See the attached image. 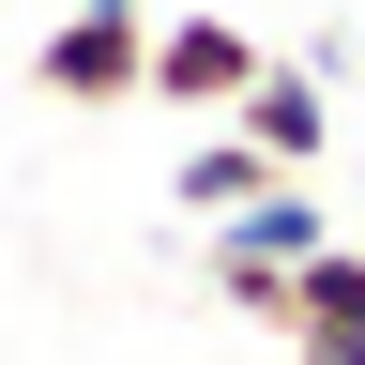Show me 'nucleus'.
Masks as SVG:
<instances>
[{"instance_id":"obj_1","label":"nucleus","mask_w":365,"mask_h":365,"mask_svg":"<svg viewBox=\"0 0 365 365\" xmlns=\"http://www.w3.org/2000/svg\"><path fill=\"white\" fill-rule=\"evenodd\" d=\"M319 244H335V213H319V198H304V168H289L274 198H244V213L213 228V289L244 304V319H289V274H304Z\"/></svg>"},{"instance_id":"obj_2","label":"nucleus","mask_w":365,"mask_h":365,"mask_svg":"<svg viewBox=\"0 0 365 365\" xmlns=\"http://www.w3.org/2000/svg\"><path fill=\"white\" fill-rule=\"evenodd\" d=\"M31 76L61 91V107H122V91H153V0H61V31L31 46Z\"/></svg>"},{"instance_id":"obj_3","label":"nucleus","mask_w":365,"mask_h":365,"mask_svg":"<svg viewBox=\"0 0 365 365\" xmlns=\"http://www.w3.org/2000/svg\"><path fill=\"white\" fill-rule=\"evenodd\" d=\"M244 91H259V31H228V16H153V107L228 122Z\"/></svg>"},{"instance_id":"obj_4","label":"nucleus","mask_w":365,"mask_h":365,"mask_svg":"<svg viewBox=\"0 0 365 365\" xmlns=\"http://www.w3.org/2000/svg\"><path fill=\"white\" fill-rule=\"evenodd\" d=\"M274 182H289V168H274V153H259L244 122H213V137H182V168H168V198L198 213V228H228L244 198H274Z\"/></svg>"},{"instance_id":"obj_5","label":"nucleus","mask_w":365,"mask_h":365,"mask_svg":"<svg viewBox=\"0 0 365 365\" xmlns=\"http://www.w3.org/2000/svg\"><path fill=\"white\" fill-rule=\"evenodd\" d=\"M228 122H244L274 168H319V153H335V107H319V76H304V61H259V91H244Z\"/></svg>"},{"instance_id":"obj_6","label":"nucleus","mask_w":365,"mask_h":365,"mask_svg":"<svg viewBox=\"0 0 365 365\" xmlns=\"http://www.w3.org/2000/svg\"><path fill=\"white\" fill-rule=\"evenodd\" d=\"M289 350H365V244H319L289 274V319H274Z\"/></svg>"},{"instance_id":"obj_7","label":"nucleus","mask_w":365,"mask_h":365,"mask_svg":"<svg viewBox=\"0 0 365 365\" xmlns=\"http://www.w3.org/2000/svg\"><path fill=\"white\" fill-rule=\"evenodd\" d=\"M350 198H365V153H350Z\"/></svg>"}]
</instances>
